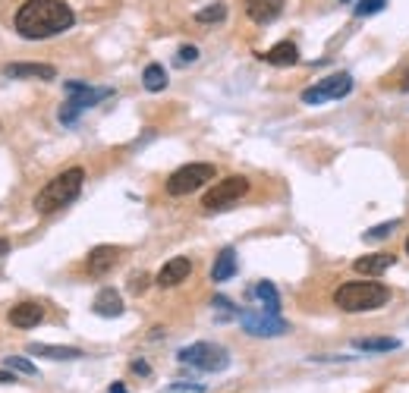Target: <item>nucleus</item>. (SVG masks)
I'll return each mask as SVG.
<instances>
[{"instance_id": "20", "label": "nucleus", "mask_w": 409, "mask_h": 393, "mask_svg": "<svg viewBox=\"0 0 409 393\" xmlns=\"http://www.w3.org/2000/svg\"><path fill=\"white\" fill-rule=\"evenodd\" d=\"M353 347L362 352H394L400 349V340H394V337H362V340H353Z\"/></svg>"}, {"instance_id": "21", "label": "nucleus", "mask_w": 409, "mask_h": 393, "mask_svg": "<svg viewBox=\"0 0 409 393\" xmlns=\"http://www.w3.org/2000/svg\"><path fill=\"white\" fill-rule=\"evenodd\" d=\"M256 296H258L261 306H265V311H271V315H277V311H280V293H277V287H274L271 280H261L256 287Z\"/></svg>"}, {"instance_id": "26", "label": "nucleus", "mask_w": 409, "mask_h": 393, "mask_svg": "<svg viewBox=\"0 0 409 393\" xmlns=\"http://www.w3.org/2000/svg\"><path fill=\"white\" fill-rule=\"evenodd\" d=\"M387 6V0H359L356 4V16H375Z\"/></svg>"}, {"instance_id": "28", "label": "nucleus", "mask_w": 409, "mask_h": 393, "mask_svg": "<svg viewBox=\"0 0 409 393\" xmlns=\"http://www.w3.org/2000/svg\"><path fill=\"white\" fill-rule=\"evenodd\" d=\"M199 60V47L196 44H186V47H180V54H177V63H196Z\"/></svg>"}, {"instance_id": "15", "label": "nucleus", "mask_w": 409, "mask_h": 393, "mask_svg": "<svg viewBox=\"0 0 409 393\" xmlns=\"http://www.w3.org/2000/svg\"><path fill=\"white\" fill-rule=\"evenodd\" d=\"M353 268L359 270V274H368V277H378L384 274V270L394 268V255L391 252H375V255H362V258H356V264Z\"/></svg>"}, {"instance_id": "23", "label": "nucleus", "mask_w": 409, "mask_h": 393, "mask_svg": "<svg viewBox=\"0 0 409 393\" xmlns=\"http://www.w3.org/2000/svg\"><path fill=\"white\" fill-rule=\"evenodd\" d=\"M196 19H199V23H224V19H227V6L224 4H211V6H205V10H199L196 13Z\"/></svg>"}, {"instance_id": "12", "label": "nucleus", "mask_w": 409, "mask_h": 393, "mask_svg": "<svg viewBox=\"0 0 409 393\" xmlns=\"http://www.w3.org/2000/svg\"><path fill=\"white\" fill-rule=\"evenodd\" d=\"M192 274V261L189 258H170L164 264V268H161V274H158V287H180V283L186 280V277Z\"/></svg>"}, {"instance_id": "9", "label": "nucleus", "mask_w": 409, "mask_h": 393, "mask_svg": "<svg viewBox=\"0 0 409 393\" xmlns=\"http://www.w3.org/2000/svg\"><path fill=\"white\" fill-rule=\"evenodd\" d=\"M66 94H70V101L66 104H73L79 113L85 111V107H95L98 101H104V98H111V88H92V85H85V82H66Z\"/></svg>"}, {"instance_id": "8", "label": "nucleus", "mask_w": 409, "mask_h": 393, "mask_svg": "<svg viewBox=\"0 0 409 393\" xmlns=\"http://www.w3.org/2000/svg\"><path fill=\"white\" fill-rule=\"evenodd\" d=\"M239 321H243L246 334H252V337H280L290 330V324H287L284 318L271 315V311H261V315L258 311H243Z\"/></svg>"}, {"instance_id": "13", "label": "nucleus", "mask_w": 409, "mask_h": 393, "mask_svg": "<svg viewBox=\"0 0 409 393\" xmlns=\"http://www.w3.org/2000/svg\"><path fill=\"white\" fill-rule=\"evenodd\" d=\"M42 318H44V308L38 302H19V306L10 308L13 328H35V324H42Z\"/></svg>"}, {"instance_id": "35", "label": "nucleus", "mask_w": 409, "mask_h": 393, "mask_svg": "<svg viewBox=\"0 0 409 393\" xmlns=\"http://www.w3.org/2000/svg\"><path fill=\"white\" fill-rule=\"evenodd\" d=\"M406 255H409V239H406Z\"/></svg>"}, {"instance_id": "11", "label": "nucleus", "mask_w": 409, "mask_h": 393, "mask_svg": "<svg viewBox=\"0 0 409 393\" xmlns=\"http://www.w3.org/2000/svg\"><path fill=\"white\" fill-rule=\"evenodd\" d=\"M4 73L10 79H42V82L57 79V70L51 63H6Z\"/></svg>"}, {"instance_id": "16", "label": "nucleus", "mask_w": 409, "mask_h": 393, "mask_svg": "<svg viewBox=\"0 0 409 393\" xmlns=\"http://www.w3.org/2000/svg\"><path fill=\"white\" fill-rule=\"evenodd\" d=\"M29 356H44V358H60V362H73V358H82V349H76V347H51V343H29Z\"/></svg>"}, {"instance_id": "25", "label": "nucleus", "mask_w": 409, "mask_h": 393, "mask_svg": "<svg viewBox=\"0 0 409 393\" xmlns=\"http://www.w3.org/2000/svg\"><path fill=\"white\" fill-rule=\"evenodd\" d=\"M397 227V220H387V223H378V227H372V230H365L362 233V239L365 242H375V239H384V236H391V230Z\"/></svg>"}, {"instance_id": "29", "label": "nucleus", "mask_w": 409, "mask_h": 393, "mask_svg": "<svg viewBox=\"0 0 409 393\" xmlns=\"http://www.w3.org/2000/svg\"><path fill=\"white\" fill-rule=\"evenodd\" d=\"M145 287H149V277H145V274H132V280H130V289H132V293H145Z\"/></svg>"}, {"instance_id": "14", "label": "nucleus", "mask_w": 409, "mask_h": 393, "mask_svg": "<svg viewBox=\"0 0 409 393\" xmlns=\"http://www.w3.org/2000/svg\"><path fill=\"white\" fill-rule=\"evenodd\" d=\"M92 308H95V315H101V318H120L123 315V299H120V293L113 287H104L101 293L95 296Z\"/></svg>"}, {"instance_id": "2", "label": "nucleus", "mask_w": 409, "mask_h": 393, "mask_svg": "<svg viewBox=\"0 0 409 393\" xmlns=\"http://www.w3.org/2000/svg\"><path fill=\"white\" fill-rule=\"evenodd\" d=\"M391 302V289L378 280H353L337 287L334 293V306L344 311H375Z\"/></svg>"}, {"instance_id": "1", "label": "nucleus", "mask_w": 409, "mask_h": 393, "mask_svg": "<svg viewBox=\"0 0 409 393\" xmlns=\"http://www.w3.org/2000/svg\"><path fill=\"white\" fill-rule=\"evenodd\" d=\"M76 16L63 0H25L16 13V32L29 42H42V38L63 35L73 29Z\"/></svg>"}, {"instance_id": "34", "label": "nucleus", "mask_w": 409, "mask_h": 393, "mask_svg": "<svg viewBox=\"0 0 409 393\" xmlns=\"http://www.w3.org/2000/svg\"><path fill=\"white\" fill-rule=\"evenodd\" d=\"M403 92H409V73H406V79H403Z\"/></svg>"}, {"instance_id": "32", "label": "nucleus", "mask_w": 409, "mask_h": 393, "mask_svg": "<svg viewBox=\"0 0 409 393\" xmlns=\"http://www.w3.org/2000/svg\"><path fill=\"white\" fill-rule=\"evenodd\" d=\"M13 381H16V378L10 375V368H6V371H0V384H13Z\"/></svg>"}, {"instance_id": "7", "label": "nucleus", "mask_w": 409, "mask_h": 393, "mask_svg": "<svg viewBox=\"0 0 409 393\" xmlns=\"http://www.w3.org/2000/svg\"><path fill=\"white\" fill-rule=\"evenodd\" d=\"M353 92V76L350 73H334V76L321 79V82L308 85L303 92V104H327V101L346 98Z\"/></svg>"}, {"instance_id": "22", "label": "nucleus", "mask_w": 409, "mask_h": 393, "mask_svg": "<svg viewBox=\"0 0 409 393\" xmlns=\"http://www.w3.org/2000/svg\"><path fill=\"white\" fill-rule=\"evenodd\" d=\"M142 85L149 88V92H164L167 88V73L161 63H149L142 73Z\"/></svg>"}, {"instance_id": "36", "label": "nucleus", "mask_w": 409, "mask_h": 393, "mask_svg": "<svg viewBox=\"0 0 409 393\" xmlns=\"http://www.w3.org/2000/svg\"><path fill=\"white\" fill-rule=\"evenodd\" d=\"M340 4H350V0H340Z\"/></svg>"}, {"instance_id": "5", "label": "nucleus", "mask_w": 409, "mask_h": 393, "mask_svg": "<svg viewBox=\"0 0 409 393\" xmlns=\"http://www.w3.org/2000/svg\"><path fill=\"white\" fill-rule=\"evenodd\" d=\"M180 362L199 371H224L230 365V356L224 347H214V343H192V347L180 349Z\"/></svg>"}, {"instance_id": "6", "label": "nucleus", "mask_w": 409, "mask_h": 393, "mask_svg": "<svg viewBox=\"0 0 409 393\" xmlns=\"http://www.w3.org/2000/svg\"><path fill=\"white\" fill-rule=\"evenodd\" d=\"M218 170H214V164H186L180 167V170L170 173V180H167V192L170 195H189L196 192V189H202L208 180H214Z\"/></svg>"}, {"instance_id": "30", "label": "nucleus", "mask_w": 409, "mask_h": 393, "mask_svg": "<svg viewBox=\"0 0 409 393\" xmlns=\"http://www.w3.org/2000/svg\"><path fill=\"white\" fill-rule=\"evenodd\" d=\"M132 371H139V375H149L151 368H149V365L142 362V358H136V362H132Z\"/></svg>"}, {"instance_id": "3", "label": "nucleus", "mask_w": 409, "mask_h": 393, "mask_svg": "<svg viewBox=\"0 0 409 393\" xmlns=\"http://www.w3.org/2000/svg\"><path fill=\"white\" fill-rule=\"evenodd\" d=\"M82 182H85V170H82V167H70V170H63L60 176H54L48 186L35 195V211L51 214V211H57V208L76 201L79 192H82Z\"/></svg>"}, {"instance_id": "31", "label": "nucleus", "mask_w": 409, "mask_h": 393, "mask_svg": "<svg viewBox=\"0 0 409 393\" xmlns=\"http://www.w3.org/2000/svg\"><path fill=\"white\" fill-rule=\"evenodd\" d=\"M4 255H10V239H4V236H0V258H4Z\"/></svg>"}, {"instance_id": "19", "label": "nucleus", "mask_w": 409, "mask_h": 393, "mask_svg": "<svg viewBox=\"0 0 409 393\" xmlns=\"http://www.w3.org/2000/svg\"><path fill=\"white\" fill-rule=\"evenodd\" d=\"M280 0H246V13H249V19H256V23H271V19L280 16Z\"/></svg>"}, {"instance_id": "27", "label": "nucleus", "mask_w": 409, "mask_h": 393, "mask_svg": "<svg viewBox=\"0 0 409 393\" xmlns=\"http://www.w3.org/2000/svg\"><path fill=\"white\" fill-rule=\"evenodd\" d=\"M161 393H205L202 384H192V381H173V384H167Z\"/></svg>"}, {"instance_id": "10", "label": "nucleus", "mask_w": 409, "mask_h": 393, "mask_svg": "<svg viewBox=\"0 0 409 393\" xmlns=\"http://www.w3.org/2000/svg\"><path fill=\"white\" fill-rule=\"evenodd\" d=\"M117 261H120V249L117 246H98V249H92L85 268H89L92 277H104V274H111V268Z\"/></svg>"}, {"instance_id": "4", "label": "nucleus", "mask_w": 409, "mask_h": 393, "mask_svg": "<svg viewBox=\"0 0 409 393\" xmlns=\"http://www.w3.org/2000/svg\"><path fill=\"white\" fill-rule=\"evenodd\" d=\"M249 192V180L246 176H227V180H220L218 186H211L205 192V199H202V208L208 214H214V211H227V208H233L237 205L243 195Z\"/></svg>"}, {"instance_id": "18", "label": "nucleus", "mask_w": 409, "mask_h": 393, "mask_svg": "<svg viewBox=\"0 0 409 393\" xmlns=\"http://www.w3.org/2000/svg\"><path fill=\"white\" fill-rule=\"evenodd\" d=\"M237 274V252L233 249H220V255L211 264V280L214 283H224Z\"/></svg>"}, {"instance_id": "33", "label": "nucleus", "mask_w": 409, "mask_h": 393, "mask_svg": "<svg viewBox=\"0 0 409 393\" xmlns=\"http://www.w3.org/2000/svg\"><path fill=\"white\" fill-rule=\"evenodd\" d=\"M107 393H126V387H123V384H111V390H107Z\"/></svg>"}, {"instance_id": "24", "label": "nucleus", "mask_w": 409, "mask_h": 393, "mask_svg": "<svg viewBox=\"0 0 409 393\" xmlns=\"http://www.w3.org/2000/svg\"><path fill=\"white\" fill-rule=\"evenodd\" d=\"M4 365H6L10 371H23V375H38L35 365H32L29 358H23V356H6V358H4Z\"/></svg>"}, {"instance_id": "17", "label": "nucleus", "mask_w": 409, "mask_h": 393, "mask_svg": "<svg viewBox=\"0 0 409 393\" xmlns=\"http://www.w3.org/2000/svg\"><path fill=\"white\" fill-rule=\"evenodd\" d=\"M261 57L271 66H293V63H299V47L293 42H277L268 54H261Z\"/></svg>"}]
</instances>
